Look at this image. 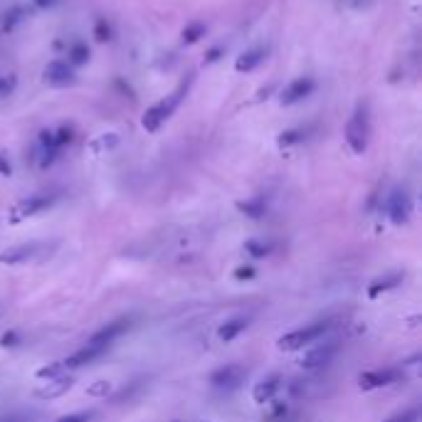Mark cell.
Instances as JSON below:
<instances>
[{"instance_id":"cell-15","label":"cell","mask_w":422,"mask_h":422,"mask_svg":"<svg viewBox=\"0 0 422 422\" xmlns=\"http://www.w3.org/2000/svg\"><path fill=\"white\" fill-rule=\"evenodd\" d=\"M111 390H114V385H111L109 381H96V383H91V385L87 388V395H89V397H106Z\"/></svg>"},{"instance_id":"cell-7","label":"cell","mask_w":422,"mask_h":422,"mask_svg":"<svg viewBox=\"0 0 422 422\" xmlns=\"http://www.w3.org/2000/svg\"><path fill=\"white\" fill-rule=\"evenodd\" d=\"M72 385H75V381H72L70 376H57L52 378V381H47L42 388H37L35 395L40 397V400H55V397L65 395Z\"/></svg>"},{"instance_id":"cell-13","label":"cell","mask_w":422,"mask_h":422,"mask_svg":"<svg viewBox=\"0 0 422 422\" xmlns=\"http://www.w3.org/2000/svg\"><path fill=\"white\" fill-rule=\"evenodd\" d=\"M65 373V366H62V361H52V363H47V366H42L40 371L35 373L40 381H52V378H57V376H62Z\"/></svg>"},{"instance_id":"cell-8","label":"cell","mask_w":422,"mask_h":422,"mask_svg":"<svg viewBox=\"0 0 422 422\" xmlns=\"http://www.w3.org/2000/svg\"><path fill=\"white\" fill-rule=\"evenodd\" d=\"M388 212H390V220L395 222V225H402V222H407V217H410V198H407L402 191H395L390 196V205H388Z\"/></svg>"},{"instance_id":"cell-5","label":"cell","mask_w":422,"mask_h":422,"mask_svg":"<svg viewBox=\"0 0 422 422\" xmlns=\"http://www.w3.org/2000/svg\"><path fill=\"white\" fill-rule=\"evenodd\" d=\"M242 378H245V371H242L240 366H235V363H230V366L217 368L210 376V383L212 388H220V390H232V388L240 385Z\"/></svg>"},{"instance_id":"cell-20","label":"cell","mask_w":422,"mask_h":422,"mask_svg":"<svg viewBox=\"0 0 422 422\" xmlns=\"http://www.w3.org/2000/svg\"><path fill=\"white\" fill-rule=\"evenodd\" d=\"M287 410H289L287 402H274V405H271V410H269V415H267V417H269L271 422H274V420H281V417L287 415Z\"/></svg>"},{"instance_id":"cell-3","label":"cell","mask_w":422,"mask_h":422,"mask_svg":"<svg viewBox=\"0 0 422 422\" xmlns=\"http://www.w3.org/2000/svg\"><path fill=\"white\" fill-rule=\"evenodd\" d=\"M129 328H131V319H116V321L106 324L104 328H99V331H96L94 336L89 338V346L109 348L111 343H114L119 336H124V333L129 331Z\"/></svg>"},{"instance_id":"cell-9","label":"cell","mask_w":422,"mask_h":422,"mask_svg":"<svg viewBox=\"0 0 422 422\" xmlns=\"http://www.w3.org/2000/svg\"><path fill=\"white\" fill-rule=\"evenodd\" d=\"M402 279H405V271H390V274H385V276H378L371 287H368V297L376 299V297H381V294L390 292V289H395L397 284H402Z\"/></svg>"},{"instance_id":"cell-24","label":"cell","mask_w":422,"mask_h":422,"mask_svg":"<svg viewBox=\"0 0 422 422\" xmlns=\"http://www.w3.org/2000/svg\"><path fill=\"white\" fill-rule=\"evenodd\" d=\"M176 422H178V420H176Z\"/></svg>"},{"instance_id":"cell-14","label":"cell","mask_w":422,"mask_h":422,"mask_svg":"<svg viewBox=\"0 0 422 422\" xmlns=\"http://www.w3.org/2000/svg\"><path fill=\"white\" fill-rule=\"evenodd\" d=\"M245 250L250 257H255V260H260V257H267L271 252V245H267V242H260V240H250L245 242Z\"/></svg>"},{"instance_id":"cell-10","label":"cell","mask_w":422,"mask_h":422,"mask_svg":"<svg viewBox=\"0 0 422 422\" xmlns=\"http://www.w3.org/2000/svg\"><path fill=\"white\" fill-rule=\"evenodd\" d=\"M281 388V378L276 376H269L264 378L262 383H257L255 390H252V397H255V402H260V405H264V402H271V397L276 395V390Z\"/></svg>"},{"instance_id":"cell-6","label":"cell","mask_w":422,"mask_h":422,"mask_svg":"<svg viewBox=\"0 0 422 422\" xmlns=\"http://www.w3.org/2000/svg\"><path fill=\"white\" fill-rule=\"evenodd\" d=\"M104 353H106V348H96V346H89V343H87L84 348H79V351H75L70 358H65L62 366H65V371H75V368H82V366H87V363H94L96 358H101Z\"/></svg>"},{"instance_id":"cell-16","label":"cell","mask_w":422,"mask_h":422,"mask_svg":"<svg viewBox=\"0 0 422 422\" xmlns=\"http://www.w3.org/2000/svg\"><path fill=\"white\" fill-rule=\"evenodd\" d=\"M417 420H420V410H417V407H407V410L388 417L385 422H417Z\"/></svg>"},{"instance_id":"cell-21","label":"cell","mask_w":422,"mask_h":422,"mask_svg":"<svg viewBox=\"0 0 422 422\" xmlns=\"http://www.w3.org/2000/svg\"><path fill=\"white\" fill-rule=\"evenodd\" d=\"M94 417V412L87 410V412H75V415H67V417H60L57 422H89Z\"/></svg>"},{"instance_id":"cell-18","label":"cell","mask_w":422,"mask_h":422,"mask_svg":"<svg viewBox=\"0 0 422 422\" xmlns=\"http://www.w3.org/2000/svg\"><path fill=\"white\" fill-rule=\"evenodd\" d=\"M0 346L3 348H15V346H20V333L18 331H6L3 336H0Z\"/></svg>"},{"instance_id":"cell-2","label":"cell","mask_w":422,"mask_h":422,"mask_svg":"<svg viewBox=\"0 0 422 422\" xmlns=\"http://www.w3.org/2000/svg\"><path fill=\"white\" fill-rule=\"evenodd\" d=\"M402 371L397 368H383V371H368L358 376V383H361L363 390H376V388H385L392 385V383H400L402 381Z\"/></svg>"},{"instance_id":"cell-12","label":"cell","mask_w":422,"mask_h":422,"mask_svg":"<svg viewBox=\"0 0 422 422\" xmlns=\"http://www.w3.org/2000/svg\"><path fill=\"white\" fill-rule=\"evenodd\" d=\"M247 326H250V319H245V316L230 319V321L222 324V326H220V331H217V336H220V341L230 343V341H235V338L240 336V333L245 331Z\"/></svg>"},{"instance_id":"cell-4","label":"cell","mask_w":422,"mask_h":422,"mask_svg":"<svg viewBox=\"0 0 422 422\" xmlns=\"http://www.w3.org/2000/svg\"><path fill=\"white\" fill-rule=\"evenodd\" d=\"M336 353H338V346L331 341V343H324V346H316L314 351H309L299 363H302V368H307V371H319V368L328 366Z\"/></svg>"},{"instance_id":"cell-23","label":"cell","mask_w":422,"mask_h":422,"mask_svg":"<svg viewBox=\"0 0 422 422\" xmlns=\"http://www.w3.org/2000/svg\"><path fill=\"white\" fill-rule=\"evenodd\" d=\"M0 422H25V420L18 417V415H11V417H0Z\"/></svg>"},{"instance_id":"cell-19","label":"cell","mask_w":422,"mask_h":422,"mask_svg":"<svg viewBox=\"0 0 422 422\" xmlns=\"http://www.w3.org/2000/svg\"><path fill=\"white\" fill-rule=\"evenodd\" d=\"M240 210H242V212H247V215H250V217H260V215H264V205H262V203H242Z\"/></svg>"},{"instance_id":"cell-22","label":"cell","mask_w":422,"mask_h":422,"mask_svg":"<svg viewBox=\"0 0 422 422\" xmlns=\"http://www.w3.org/2000/svg\"><path fill=\"white\" fill-rule=\"evenodd\" d=\"M257 271H255V267H240V269H235V279H240V281H245V279H252Z\"/></svg>"},{"instance_id":"cell-17","label":"cell","mask_w":422,"mask_h":422,"mask_svg":"<svg viewBox=\"0 0 422 422\" xmlns=\"http://www.w3.org/2000/svg\"><path fill=\"white\" fill-rule=\"evenodd\" d=\"M47 205H50V200H45V198H35V200L25 203V205L20 207V217H25V215H32V212L42 210V207H47Z\"/></svg>"},{"instance_id":"cell-1","label":"cell","mask_w":422,"mask_h":422,"mask_svg":"<svg viewBox=\"0 0 422 422\" xmlns=\"http://www.w3.org/2000/svg\"><path fill=\"white\" fill-rule=\"evenodd\" d=\"M328 328H331V324L328 321H316V324H312V326H304V328H297V331H292V333H284V336L276 341V346H279L281 351H297V348H304L307 343L319 341Z\"/></svg>"},{"instance_id":"cell-11","label":"cell","mask_w":422,"mask_h":422,"mask_svg":"<svg viewBox=\"0 0 422 422\" xmlns=\"http://www.w3.org/2000/svg\"><path fill=\"white\" fill-rule=\"evenodd\" d=\"M37 245H18L11 247V250L0 252V264H20V262H27L30 257H35Z\"/></svg>"}]
</instances>
